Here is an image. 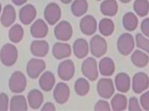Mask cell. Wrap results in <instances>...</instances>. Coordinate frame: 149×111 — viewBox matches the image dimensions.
<instances>
[{
    "label": "cell",
    "mask_w": 149,
    "mask_h": 111,
    "mask_svg": "<svg viewBox=\"0 0 149 111\" xmlns=\"http://www.w3.org/2000/svg\"><path fill=\"white\" fill-rule=\"evenodd\" d=\"M81 71L85 77L91 81H95L99 76L97 62L93 58H88L81 65Z\"/></svg>",
    "instance_id": "obj_1"
},
{
    "label": "cell",
    "mask_w": 149,
    "mask_h": 111,
    "mask_svg": "<svg viewBox=\"0 0 149 111\" xmlns=\"http://www.w3.org/2000/svg\"><path fill=\"white\" fill-rule=\"evenodd\" d=\"M90 47L91 54L97 58L105 55L107 50V44L106 40L98 35L95 36L91 39Z\"/></svg>",
    "instance_id": "obj_2"
},
{
    "label": "cell",
    "mask_w": 149,
    "mask_h": 111,
    "mask_svg": "<svg viewBox=\"0 0 149 111\" xmlns=\"http://www.w3.org/2000/svg\"><path fill=\"white\" fill-rule=\"evenodd\" d=\"M1 60L3 63L7 66L13 65L17 57V51L15 46L10 44L4 45L0 54Z\"/></svg>",
    "instance_id": "obj_3"
},
{
    "label": "cell",
    "mask_w": 149,
    "mask_h": 111,
    "mask_svg": "<svg viewBox=\"0 0 149 111\" xmlns=\"http://www.w3.org/2000/svg\"><path fill=\"white\" fill-rule=\"evenodd\" d=\"M134 48V41L130 34L122 35L117 41V48L119 52L124 56L130 54Z\"/></svg>",
    "instance_id": "obj_4"
},
{
    "label": "cell",
    "mask_w": 149,
    "mask_h": 111,
    "mask_svg": "<svg viewBox=\"0 0 149 111\" xmlns=\"http://www.w3.org/2000/svg\"><path fill=\"white\" fill-rule=\"evenodd\" d=\"M97 90L101 97L108 99L113 95L115 88L113 83L110 79H101L97 83Z\"/></svg>",
    "instance_id": "obj_5"
},
{
    "label": "cell",
    "mask_w": 149,
    "mask_h": 111,
    "mask_svg": "<svg viewBox=\"0 0 149 111\" xmlns=\"http://www.w3.org/2000/svg\"><path fill=\"white\" fill-rule=\"evenodd\" d=\"M27 81L24 75L20 72H15L9 81L10 89L12 92L20 93L26 88Z\"/></svg>",
    "instance_id": "obj_6"
},
{
    "label": "cell",
    "mask_w": 149,
    "mask_h": 111,
    "mask_svg": "<svg viewBox=\"0 0 149 111\" xmlns=\"http://www.w3.org/2000/svg\"><path fill=\"white\" fill-rule=\"evenodd\" d=\"M75 72L73 62L70 59L64 60L60 63L58 68L59 78L64 81H69L73 77Z\"/></svg>",
    "instance_id": "obj_7"
},
{
    "label": "cell",
    "mask_w": 149,
    "mask_h": 111,
    "mask_svg": "<svg viewBox=\"0 0 149 111\" xmlns=\"http://www.w3.org/2000/svg\"><path fill=\"white\" fill-rule=\"evenodd\" d=\"M46 68V63L44 60L32 59L27 65V71L30 77L36 79Z\"/></svg>",
    "instance_id": "obj_8"
},
{
    "label": "cell",
    "mask_w": 149,
    "mask_h": 111,
    "mask_svg": "<svg viewBox=\"0 0 149 111\" xmlns=\"http://www.w3.org/2000/svg\"><path fill=\"white\" fill-rule=\"evenodd\" d=\"M53 97L57 103L60 104L65 103L70 97L69 86L65 83H58L56 85L53 92Z\"/></svg>",
    "instance_id": "obj_9"
},
{
    "label": "cell",
    "mask_w": 149,
    "mask_h": 111,
    "mask_svg": "<svg viewBox=\"0 0 149 111\" xmlns=\"http://www.w3.org/2000/svg\"><path fill=\"white\" fill-rule=\"evenodd\" d=\"M149 78L143 72H138L135 75L133 79V89L135 93L139 94L148 88Z\"/></svg>",
    "instance_id": "obj_10"
},
{
    "label": "cell",
    "mask_w": 149,
    "mask_h": 111,
    "mask_svg": "<svg viewBox=\"0 0 149 111\" xmlns=\"http://www.w3.org/2000/svg\"><path fill=\"white\" fill-rule=\"evenodd\" d=\"M55 34L58 40L64 41H69L72 36L71 26L67 22H61L55 28Z\"/></svg>",
    "instance_id": "obj_11"
},
{
    "label": "cell",
    "mask_w": 149,
    "mask_h": 111,
    "mask_svg": "<svg viewBox=\"0 0 149 111\" xmlns=\"http://www.w3.org/2000/svg\"><path fill=\"white\" fill-rule=\"evenodd\" d=\"M70 45L68 43H56L52 48L53 56L58 59H62L70 57L71 54Z\"/></svg>",
    "instance_id": "obj_12"
},
{
    "label": "cell",
    "mask_w": 149,
    "mask_h": 111,
    "mask_svg": "<svg viewBox=\"0 0 149 111\" xmlns=\"http://www.w3.org/2000/svg\"><path fill=\"white\" fill-rule=\"evenodd\" d=\"M97 23L95 19L91 16H86L81 20L80 28L83 34L91 36L95 33Z\"/></svg>",
    "instance_id": "obj_13"
},
{
    "label": "cell",
    "mask_w": 149,
    "mask_h": 111,
    "mask_svg": "<svg viewBox=\"0 0 149 111\" xmlns=\"http://www.w3.org/2000/svg\"><path fill=\"white\" fill-rule=\"evenodd\" d=\"M74 55L79 59L84 58L88 54L89 47L88 43L84 39H78L73 45Z\"/></svg>",
    "instance_id": "obj_14"
},
{
    "label": "cell",
    "mask_w": 149,
    "mask_h": 111,
    "mask_svg": "<svg viewBox=\"0 0 149 111\" xmlns=\"http://www.w3.org/2000/svg\"><path fill=\"white\" fill-rule=\"evenodd\" d=\"M31 53L36 57H45L49 51V45L45 41H35L31 45Z\"/></svg>",
    "instance_id": "obj_15"
},
{
    "label": "cell",
    "mask_w": 149,
    "mask_h": 111,
    "mask_svg": "<svg viewBox=\"0 0 149 111\" xmlns=\"http://www.w3.org/2000/svg\"><path fill=\"white\" fill-rule=\"evenodd\" d=\"M56 83L54 74L50 71H46L41 76L39 79V85L42 90L49 92L53 89Z\"/></svg>",
    "instance_id": "obj_16"
},
{
    "label": "cell",
    "mask_w": 149,
    "mask_h": 111,
    "mask_svg": "<svg viewBox=\"0 0 149 111\" xmlns=\"http://www.w3.org/2000/svg\"><path fill=\"white\" fill-rule=\"evenodd\" d=\"M115 84L117 90L122 92L128 91L130 88V80L129 76L126 73H119L115 78Z\"/></svg>",
    "instance_id": "obj_17"
},
{
    "label": "cell",
    "mask_w": 149,
    "mask_h": 111,
    "mask_svg": "<svg viewBox=\"0 0 149 111\" xmlns=\"http://www.w3.org/2000/svg\"><path fill=\"white\" fill-rule=\"evenodd\" d=\"M48 32V27L42 20H37L31 27V34L35 38H44L47 36Z\"/></svg>",
    "instance_id": "obj_18"
},
{
    "label": "cell",
    "mask_w": 149,
    "mask_h": 111,
    "mask_svg": "<svg viewBox=\"0 0 149 111\" xmlns=\"http://www.w3.org/2000/svg\"><path fill=\"white\" fill-rule=\"evenodd\" d=\"M99 69L101 75L106 77L112 76L115 71V64L109 57H104L99 63Z\"/></svg>",
    "instance_id": "obj_19"
},
{
    "label": "cell",
    "mask_w": 149,
    "mask_h": 111,
    "mask_svg": "<svg viewBox=\"0 0 149 111\" xmlns=\"http://www.w3.org/2000/svg\"><path fill=\"white\" fill-rule=\"evenodd\" d=\"M28 99L29 104L32 109H38L43 102V95L38 90H32L28 94Z\"/></svg>",
    "instance_id": "obj_20"
},
{
    "label": "cell",
    "mask_w": 149,
    "mask_h": 111,
    "mask_svg": "<svg viewBox=\"0 0 149 111\" xmlns=\"http://www.w3.org/2000/svg\"><path fill=\"white\" fill-rule=\"evenodd\" d=\"M45 16L47 22L51 25H53L60 19L61 12L57 6H50L45 10Z\"/></svg>",
    "instance_id": "obj_21"
},
{
    "label": "cell",
    "mask_w": 149,
    "mask_h": 111,
    "mask_svg": "<svg viewBox=\"0 0 149 111\" xmlns=\"http://www.w3.org/2000/svg\"><path fill=\"white\" fill-rule=\"evenodd\" d=\"M27 110V102L24 97L15 96L12 97L10 101V110L26 111Z\"/></svg>",
    "instance_id": "obj_22"
},
{
    "label": "cell",
    "mask_w": 149,
    "mask_h": 111,
    "mask_svg": "<svg viewBox=\"0 0 149 111\" xmlns=\"http://www.w3.org/2000/svg\"><path fill=\"white\" fill-rule=\"evenodd\" d=\"M133 63L138 67H143L148 63V56L146 54L139 50H136L133 53L131 57Z\"/></svg>",
    "instance_id": "obj_23"
},
{
    "label": "cell",
    "mask_w": 149,
    "mask_h": 111,
    "mask_svg": "<svg viewBox=\"0 0 149 111\" xmlns=\"http://www.w3.org/2000/svg\"><path fill=\"white\" fill-rule=\"evenodd\" d=\"M127 99L126 97L122 94H117L111 100V106L114 111H123L127 108Z\"/></svg>",
    "instance_id": "obj_24"
},
{
    "label": "cell",
    "mask_w": 149,
    "mask_h": 111,
    "mask_svg": "<svg viewBox=\"0 0 149 111\" xmlns=\"http://www.w3.org/2000/svg\"><path fill=\"white\" fill-rule=\"evenodd\" d=\"M74 88L77 95L84 96L86 95L89 92L90 85L86 79L83 78H80L76 80L74 84Z\"/></svg>",
    "instance_id": "obj_25"
},
{
    "label": "cell",
    "mask_w": 149,
    "mask_h": 111,
    "mask_svg": "<svg viewBox=\"0 0 149 111\" xmlns=\"http://www.w3.org/2000/svg\"><path fill=\"white\" fill-rule=\"evenodd\" d=\"M20 12V20L25 24H29L36 16V10L32 7H26Z\"/></svg>",
    "instance_id": "obj_26"
},
{
    "label": "cell",
    "mask_w": 149,
    "mask_h": 111,
    "mask_svg": "<svg viewBox=\"0 0 149 111\" xmlns=\"http://www.w3.org/2000/svg\"><path fill=\"white\" fill-rule=\"evenodd\" d=\"M99 30L101 34L105 36L111 35L113 32V23L110 19H102L100 22Z\"/></svg>",
    "instance_id": "obj_27"
},
{
    "label": "cell",
    "mask_w": 149,
    "mask_h": 111,
    "mask_svg": "<svg viewBox=\"0 0 149 111\" xmlns=\"http://www.w3.org/2000/svg\"><path fill=\"white\" fill-rule=\"evenodd\" d=\"M123 25L127 30L133 31L136 28L138 23L137 17L133 13L126 14L123 18Z\"/></svg>",
    "instance_id": "obj_28"
},
{
    "label": "cell",
    "mask_w": 149,
    "mask_h": 111,
    "mask_svg": "<svg viewBox=\"0 0 149 111\" xmlns=\"http://www.w3.org/2000/svg\"><path fill=\"white\" fill-rule=\"evenodd\" d=\"M23 36V30L21 26L16 24L10 30L9 37L11 41L18 43L22 40Z\"/></svg>",
    "instance_id": "obj_29"
},
{
    "label": "cell",
    "mask_w": 149,
    "mask_h": 111,
    "mask_svg": "<svg viewBox=\"0 0 149 111\" xmlns=\"http://www.w3.org/2000/svg\"><path fill=\"white\" fill-rule=\"evenodd\" d=\"M134 8L139 15L144 16L148 12V3L147 0H137L135 3Z\"/></svg>",
    "instance_id": "obj_30"
},
{
    "label": "cell",
    "mask_w": 149,
    "mask_h": 111,
    "mask_svg": "<svg viewBox=\"0 0 149 111\" xmlns=\"http://www.w3.org/2000/svg\"><path fill=\"white\" fill-rule=\"evenodd\" d=\"M136 46L149 54V40L139 34L136 36Z\"/></svg>",
    "instance_id": "obj_31"
},
{
    "label": "cell",
    "mask_w": 149,
    "mask_h": 111,
    "mask_svg": "<svg viewBox=\"0 0 149 111\" xmlns=\"http://www.w3.org/2000/svg\"><path fill=\"white\" fill-rule=\"evenodd\" d=\"M15 10H12V11H7V10L4 11L3 14L1 17V22L2 24L5 26H10L11 23H13L15 20Z\"/></svg>",
    "instance_id": "obj_32"
},
{
    "label": "cell",
    "mask_w": 149,
    "mask_h": 111,
    "mask_svg": "<svg viewBox=\"0 0 149 111\" xmlns=\"http://www.w3.org/2000/svg\"><path fill=\"white\" fill-rule=\"evenodd\" d=\"M102 10L104 14L112 16L116 13L117 7L116 4H106L102 6Z\"/></svg>",
    "instance_id": "obj_33"
},
{
    "label": "cell",
    "mask_w": 149,
    "mask_h": 111,
    "mask_svg": "<svg viewBox=\"0 0 149 111\" xmlns=\"http://www.w3.org/2000/svg\"><path fill=\"white\" fill-rule=\"evenodd\" d=\"M94 110L95 111H110V105L109 103L105 100H99L95 105Z\"/></svg>",
    "instance_id": "obj_34"
},
{
    "label": "cell",
    "mask_w": 149,
    "mask_h": 111,
    "mask_svg": "<svg viewBox=\"0 0 149 111\" xmlns=\"http://www.w3.org/2000/svg\"><path fill=\"white\" fill-rule=\"evenodd\" d=\"M140 101L143 109L145 110L149 111V91L142 95Z\"/></svg>",
    "instance_id": "obj_35"
},
{
    "label": "cell",
    "mask_w": 149,
    "mask_h": 111,
    "mask_svg": "<svg viewBox=\"0 0 149 111\" xmlns=\"http://www.w3.org/2000/svg\"><path fill=\"white\" fill-rule=\"evenodd\" d=\"M8 96L1 93L0 95V111H6L8 110Z\"/></svg>",
    "instance_id": "obj_36"
},
{
    "label": "cell",
    "mask_w": 149,
    "mask_h": 111,
    "mask_svg": "<svg viewBox=\"0 0 149 111\" xmlns=\"http://www.w3.org/2000/svg\"><path fill=\"white\" fill-rule=\"evenodd\" d=\"M129 110L130 111L141 110L138 100L135 97H132L130 99Z\"/></svg>",
    "instance_id": "obj_37"
},
{
    "label": "cell",
    "mask_w": 149,
    "mask_h": 111,
    "mask_svg": "<svg viewBox=\"0 0 149 111\" xmlns=\"http://www.w3.org/2000/svg\"><path fill=\"white\" fill-rule=\"evenodd\" d=\"M141 30L143 34L149 37V18L143 21L141 24Z\"/></svg>",
    "instance_id": "obj_38"
},
{
    "label": "cell",
    "mask_w": 149,
    "mask_h": 111,
    "mask_svg": "<svg viewBox=\"0 0 149 111\" xmlns=\"http://www.w3.org/2000/svg\"><path fill=\"white\" fill-rule=\"evenodd\" d=\"M56 107L52 103L48 102L46 103L42 108V111H55Z\"/></svg>",
    "instance_id": "obj_39"
},
{
    "label": "cell",
    "mask_w": 149,
    "mask_h": 111,
    "mask_svg": "<svg viewBox=\"0 0 149 111\" xmlns=\"http://www.w3.org/2000/svg\"><path fill=\"white\" fill-rule=\"evenodd\" d=\"M123 1H129L130 0H123Z\"/></svg>",
    "instance_id": "obj_40"
}]
</instances>
